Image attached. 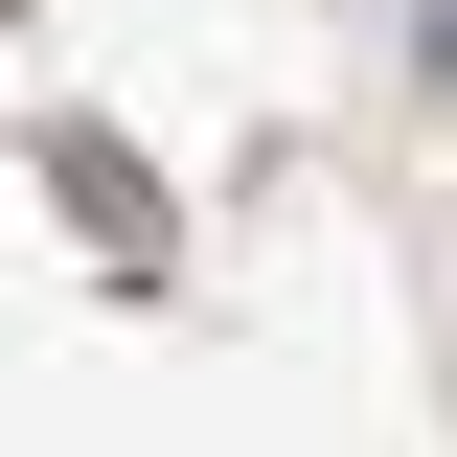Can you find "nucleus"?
Segmentation results:
<instances>
[{
	"instance_id": "f257e3e1",
	"label": "nucleus",
	"mask_w": 457,
	"mask_h": 457,
	"mask_svg": "<svg viewBox=\"0 0 457 457\" xmlns=\"http://www.w3.org/2000/svg\"><path fill=\"white\" fill-rule=\"evenodd\" d=\"M411 69H435V92H457V0H411Z\"/></svg>"
}]
</instances>
